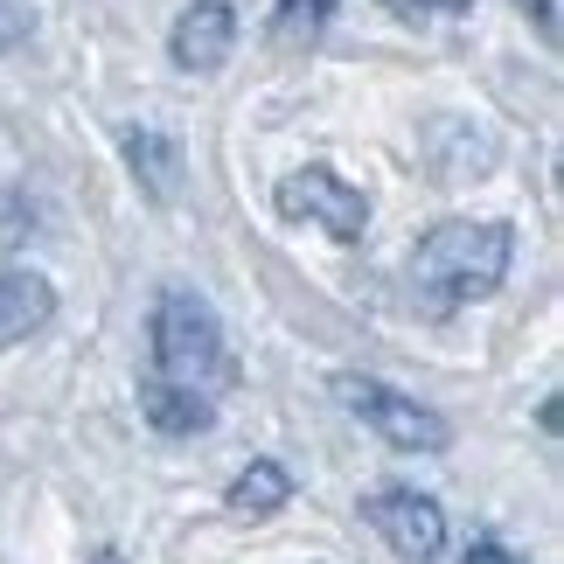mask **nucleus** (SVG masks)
<instances>
[{
	"mask_svg": "<svg viewBox=\"0 0 564 564\" xmlns=\"http://www.w3.org/2000/svg\"><path fill=\"white\" fill-rule=\"evenodd\" d=\"M126 167L140 175V188L154 195V203H175L182 195V147L167 133H154V126H133V133H126Z\"/></svg>",
	"mask_w": 564,
	"mask_h": 564,
	"instance_id": "nucleus-8",
	"label": "nucleus"
},
{
	"mask_svg": "<svg viewBox=\"0 0 564 564\" xmlns=\"http://www.w3.org/2000/svg\"><path fill=\"white\" fill-rule=\"evenodd\" d=\"M516 8H523V14H530L544 35H557V0H516Z\"/></svg>",
	"mask_w": 564,
	"mask_h": 564,
	"instance_id": "nucleus-14",
	"label": "nucleus"
},
{
	"mask_svg": "<svg viewBox=\"0 0 564 564\" xmlns=\"http://www.w3.org/2000/svg\"><path fill=\"white\" fill-rule=\"evenodd\" d=\"M237 50V14L224 8V0H195V8H182L175 35H167V56L182 63V70H224V56Z\"/></svg>",
	"mask_w": 564,
	"mask_h": 564,
	"instance_id": "nucleus-6",
	"label": "nucleus"
},
{
	"mask_svg": "<svg viewBox=\"0 0 564 564\" xmlns=\"http://www.w3.org/2000/svg\"><path fill=\"white\" fill-rule=\"evenodd\" d=\"M29 29H35V8H29V0H0V50H14Z\"/></svg>",
	"mask_w": 564,
	"mask_h": 564,
	"instance_id": "nucleus-12",
	"label": "nucleus"
},
{
	"mask_svg": "<svg viewBox=\"0 0 564 564\" xmlns=\"http://www.w3.org/2000/svg\"><path fill=\"white\" fill-rule=\"evenodd\" d=\"M279 216H293V224H321L335 245H356V237L370 230V195L349 188L341 175H328V167H300V175L279 182Z\"/></svg>",
	"mask_w": 564,
	"mask_h": 564,
	"instance_id": "nucleus-4",
	"label": "nucleus"
},
{
	"mask_svg": "<svg viewBox=\"0 0 564 564\" xmlns=\"http://www.w3.org/2000/svg\"><path fill=\"white\" fill-rule=\"evenodd\" d=\"M50 314H56V286L42 272H0V349L42 335Z\"/></svg>",
	"mask_w": 564,
	"mask_h": 564,
	"instance_id": "nucleus-7",
	"label": "nucleus"
},
{
	"mask_svg": "<svg viewBox=\"0 0 564 564\" xmlns=\"http://www.w3.org/2000/svg\"><path fill=\"white\" fill-rule=\"evenodd\" d=\"M404 14H467L474 0H398Z\"/></svg>",
	"mask_w": 564,
	"mask_h": 564,
	"instance_id": "nucleus-13",
	"label": "nucleus"
},
{
	"mask_svg": "<svg viewBox=\"0 0 564 564\" xmlns=\"http://www.w3.org/2000/svg\"><path fill=\"white\" fill-rule=\"evenodd\" d=\"M509 224H440L411 251V286H419L425 314H453L467 300H488L509 272Z\"/></svg>",
	"mask_w": 564,
	"mask_h": 564,
	"instance_id": "nucleus-1",
	"label": "nucleus"
},
{
	"mask_svg": "<svg viewBox=\"0 0 564 564\" xmlns=\"http://www.w3.org/2000/svg\"><path fill=\"white\" fill-rule=\"evenodd\" d=\"M460 564H523V557H516L509 544H474V551H467Z\"/></svg>",
	"mask_w": 564,
	"mask_h": 564,
	"instance_id": "nucleus-15",
	"label": "nucleus"
},
{
	"mask_svg": "<svg viewBox=\"0 0 564 564\" xmlns=\"http://www.w3.org/2000/svg\"><path fill=\"white\" fill-rule=\"evenodd\" d=\"M286 495H293V474L286 467H279V460H251L230 481V509L237 516H272V509H286Z\"/></svg>",
	"mask_w": 564,
	"mask_h": 564,
	"instance_id": "nucleus-10",
	"label": "nucleus"
},
{
	"mask_svg": "<svg viewBox=\"0 0 564 564\" xmlns=\"http://www.w3.org/2000/svg\"><path fill=\"white\" fill-rule=\"evenodd\" d=\"M335 21V0H279L272 8V35L279 42H314Z\"/></svg>",
	"mask_w": 564,
	"mask_h": 564,
	"instance_id": "nucleus-11",
	"label": "nucleus"
},
{
	"mask_svg": "<svg viewBox=\"0 0 564 564\" xmlns=\"http://www.w3.org/2000/svg\"><path fill=\"white\" fill-rule=\"evenodd\" d=\"M335 398L349 404L383 446H398V453H440V446L453 440L440 411H425L419 398H404V390H390V383H377V377H335Z\"/></svg>",
	"mask_w": 564,
	"mask_h": 564,
	"instance_id": "nucleus-3",
	"label": "nucleus"
},
{
	"mask_svg": "<svg viewBox=\"0 0 564 564\" xmlns=\"http://www.w3.org/2000/svg\"><path fill=\"white\" fill-rule=\"evenodd\" d=\"M154 377L195 390V398H209V390H224L237 377L230 341H224V321H216L209 300L167 293L161 307H154Z\"/></svg>",
	"mask_w": 564,
	"mask_h": 564,
	"instance_id": "nucleus-2",
	"label": "nucleus"
},
{
	"mask_svg": "<svg viewBox=\"0 0 564 564\" xmlns=\"http://www.w3.org/2000/svg\"><path fill=\"white\" fill-rule=\"evenodd\" d=\"M362 516H370V530L404 564H432V557H440V544H446V516L419 488H377L370 502H362Z\"/></svg>",
	"mask_w": 564,
	"mask_h": 564,
	"instance_id": "nucleus-5",
	"label": "nucleus"
},
{
	"mask_svg": "<svg viewBox=\"0 0 564 564\" xmlns=\"http://www.w3.org/2000/svg\"><path fill=\"white\" fill-rule=\"evenodd\" d=\"M140 411H147V425L167 432V440H188V432H209V398H195V390L182 383H161V377H147L140 383Z\"/></svg>",
	"mask_w": 564,
	"mask_h": 564,
	"instance_id": "nucleus-9",
	"label": "nucleus"
}]
</instances>
